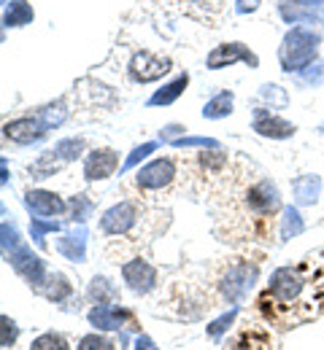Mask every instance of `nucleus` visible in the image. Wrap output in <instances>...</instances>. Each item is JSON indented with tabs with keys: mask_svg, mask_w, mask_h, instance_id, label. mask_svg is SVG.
I'll use <instances>...</instances> for the list:
<instances>
[{
	"mask_svg": "<svg viewBox=\"0 0 324 350\" xmlns=\"http://www.w3.org/2000/svg\"><path fill=\"white\" fill-rule=\"evenodd\" d=\"M127 70H130V79L136 84H151V81H160L162 76L171 73V59L168 57H160V54H151V51L143 49V51L133 54Z\"/></svg>",
	"mask_w": 324,
	"mask_h": 350,
	"instance_id": "nucleus-10",
	"label": "nucleus"
},
{
	"mask_svg": "<svg viewBox=\"0 0 324 350\" xmlns=\"http://www.w3.org/2000/svg\"><path fill=\"white\" fill-rule=\"evenodd\" d=\"M22 202H25V208H27V213L33 219H60V216H68V202L57 191H49V189H27Z\"/></svg>",
	"mask_w": 324,
	"mask_h": 350,
	"instance_id": "nucleus-9",
	"label": "nucleus"
},
{
	"mask_svg": "<svg viewBox=\"0 0 324 350\" xmlns=\"http://www.w3.org/2000/svg\"><path fill=\"white\" fill-rule=\"evenodd\" d=\"M122 283H125V288L130 291V294H136V297H146V294H151L157 286H160V272H157V267L151 262H146V259H130V262L122 264Z\"/></svg>",
	"mask_w": 324,
	"mask_h": 350,
	"instance_id": "nucleus-7",
	"label": "nucleus"
},
{
	"mask_svg": "<svg viewBox=\"0 0 324 350\" xmlns=\"http://www.w3.org/2000/svg\"><path fill=\"white\" fill-rule=\"evenodd\" d=\"M84 297L90 305H116L119 302V286L105 275H92Z\"/></svg>",
	"mask_w": 324,
	"mask_h": 350,
	"instance_id": "nucleus-19",
	"label": "nucleus"
},
{
	"mask_svg": "<svg viewBox=\"0 0 324 350\" xmlns=\"http://www.w3.org/2000/svg\"><path fill=\"white\" fill-rule=\"evenodd\" d=\"M186 84H189V76L186 73H182V76H176L171 84H165L162 89H157L151 97H149V108H160V105H173L182 94L186 92Z\"/></svg>",
	"mask_w": 324,
	"mask_h": 350,
	"instance_id": "nucleus-20",
	"label": "nucleus"
},
{
	"mask_svg": "<svg viewBox=\"0 0 324 350\" xmlns=\"http://www.w3.org/2000/svg\"><path fill=\"white\" fill-rule=\"evenodd\" d=\"M133 350H160V348H157V342H154L149 334L138 332V334H136V340H133Z\"/></svg>",
	"mask_w": 324,
	"mask_h": 350,
	"instance_id": "nucleus-40",
	"label": "nucleus"
},
{
	"mask_svg": "<svg viewBox=\"0 0 324 350\" xmlns=\"http://www.w3.org/2000/svg\"><path fill=\"white\" fill-rule=\"evenodd\" d=\"M292 200L300 208H314L322 200V178L316 173L297 175L292 180Z\"/></svg>",
	"mask_w": 324,
	"mask_h": 350,
	"instance_id": "nucleus-17",
	"label": "nucleus"
},
{
	"mask_svg": "<svg viewBox=\"0 0 324 350\" xmlns=\"http://www.w3.org/2000/svg\"><path fill=\"white\" fill-rule=\"evenodd\" d=\"M0 180H3V186L8 183V162H5V159H3V178H0Z\"/></svg>",
	"mask_w": 324,
	"mask_h": 350,
	"instance_id": "nucleus-42",
	"label": "nucleus"
},
{
	"mask_svg": "<svg viewBox=\"0 0 324 350\" xmlns=\"http://www.w3.org/2000/svg\"><path fill=\"white\" fill-rule=\"evenodd\" d=\"M76 350H116V342L111 337H105L103 332H90L84 334L79 342H76Z\"/></svg>",
	"mask_w": 324,
	"mask_h": 350,
	"instance_id": "nucleus-33",
	"label": "nucleus"
},
{
	"mask_svg": "<svg viewBox=\"0 0 324 350\" xmlns=\"http://www.w3.org/2000/svg\"><path fill=\"white\" fill-rule=\"evenodd\" d=\"M319 132H322V135H324V124H322V127H319Z\"/></svg>",
	"mask_w": 324,
	"mask_h": 350,
	"instance_id": "nucleus-43",
	"label": "nucleus"
},
{
	"mask_svg": "<svg viewBox=\"0 0 324 350\" xmlns=\"http://www.w3.org/2000/svg\"><path fill=\"white\" fill-rule=\"evenodd\" d=\"M5 262L11 264V269H14L36 294L44 288V283H47V278H49V264L44 256L33 254L30 245H22V248L14 251L11 256H5Z\"/></svg>",
	"mask_w": 324,
	"mask_h": 350,
	"instance_id": "nucleus-4",
	"label": "nucleus"
},
{
	"mask_svg": "<svg viewBox=\"0 0 324 350\" xmlns=\"http://www.w3.org/2000/svg\"><path fill=\"white\" fill-rule=\"evenodd\" d=\"M160 148V143L157 140H146V143H140V146H136L133 151H130V157L125 159V165H122V173H127V170H133V167H138L143 159H149L154 151Z\"/></svg>",
	"mask_w": 324,
	"mask_h": 350,
	"instance_id": "nucleus-34",
	"label": "nucleus"
},
{
	"mask_svg": "<svg viewBox=\"0 0 324 350\" xmlns=\"http://www.w3.org/2000/svg\"><path fill=\"white\" fill-rule=\"evenodd\" d=\"M27 350H71V342H68V337L60 334V332H41V334L30 342Z\"/></svg>",
	"mask_w": 324,
	"mask_h": 350,
	"instance_id": "nucleus-29",
	"label": "nucleus"
},
{
	"mask_svg": "<svg viewBox=\"0 0 324 350\" xmlns=\"http://www.w3.org/2000/svg\"><path fill=\"white\" fill-rule=\"evenodd\" d=\"M51 148H54V154H57L65 165H71V162L87 157V140H84V137H60Z\"/></svg>",
	"mask_w": 324,
	"mask_h": 350,
	"instance_id": "nucleus-24",
	"label": "nucleus"
},
{
	"mask_svg": "<svg viewBox=\"0 0 324 350\" xmlns=\"http://www.w3.org/2000/svg\"><path fill=\"white\" fill-rule=\"evenodd\" d=\"M119 170V151L114 148H92L84 157V180L97 183L108 180L111 175Z\"/></svg>",
	"mask_w": 324,
	"mask_h": 350,
	"instance_id": "nucleus-14",
	"label": "nucleus"
},
{
	"mask_svg": "<svg viewBox=\"0 0 324 350\" xmlns=\"http://www.w3.org/2000/svg\"><path fill=\"white\" fill-rule=\"evenodd\" d=\"M235 108V94L232 92H219L214 94L205 105H203V119L208 122H219V119H227Z\"/></svg>",
	"mask_w": 324,
	"mask_h": 350,
	"instance_id": "nucleus-21",
	"label": "nucleus"
},
{
	"mask_svg": "<svg viewBox=\"0 0 324 350\" xmlns=\"http://www.w3.org/2000/svg\"><path fill=\"white\" fill-rule=\"evenodd\" d=\"M62 232V224L54 219H30V237H33V245L38 248H47V234H57Z\"/></svg>",
	"mask_w": 324,
	"mask_h": 350,
	"instance_id": "nucleus-27",
	"label": "nucleus"
},
{
	"mask_svg": "<svg viewBox=\"0 0 324 350\" xmlns=\"http://www.w3.org/2000/svg\"><path fill=\"white\" fill-rule=\"evenodd\" d=\"M27 22H33V8L25 0H14L5 8V27H22Z\"/></svg>",
	"mask_w": 324,
	"mask_h": 350,
	"instance_id": "nucleus-30",
	"label": "nucleus"
},
{
	"mask_svg": "<svg viewBox=\"0 0 324 350\" xmlns=\"http://www.w3.org/2000/svg\"><path fill=\"white\" fill-rule=\"evenodd\" d=\"M260 97H262L265 103H271V111H273V108H286V103H289L286 89L278 87V84H265V87H260Z\"/></svg>",
	"mask_w": 324,
	"mask_h": 350,
	"instance_id": "nucleus-36",
	"label": "nucleus"
},
{
	"mask_svg": "<svg viewBox=\"0 0 324 350\" xmlns=\"http://www.w3.org/2000/svg\"><path fill=\"white\" fill-rule=\"evenodd\" d=\"M246 205H249V211L257 213V216H273L278 211H284V205H281V191H278L276 183L268 180V178L257 180V183L246 191Z\"/></svg>",
	"mask_w": 324,
	"mask_h": 350,
	"instance_id": "nucleus-11",
	"label": "nucleus"
},
{
	"mask_svg": "<svg viewBox=\"0 0 324 350\" xmlns=\"http://www.w3.org/2000/svg\"><path fill=\"white\" fill-rule=\"evenodd\" d=\"M322 44V36L314 33L311 27H292L278 49V62L284 68V73H303L308 65H314L316 51Z\"/></svg>",
	"mask_w": 324,
	"mask_h": 350,
	"instance_id": "nucleus-2",
	"label": "nucleus"
},
{
	"mask_svg": "<svg viewBox=\"0 0 324 350\" xmlns=\"http://www.w3.org/2000/svg\"><path fill=\"white\" fill-rule=\"evenodd\" d=\"M257 5H260V0H238V11H240V14L257 11Z\"/></svg>",
	"mask_w": 324,
	"mask_h": 350,
	"instance_id": "nucleus-41",
	"label": "nucleus"
},
{
	"mask_svg": "<svg viewBox=\"0 0 324 350\" xmlns=\"http://www.w3.org/2000/svg\"><path fill=\"white\" fill-rule=\"evenodd\" d=\"M173 148H219V140H214V137H200V135H182V137H176L173 143H171Z\"/></svg>",
	"mask_w": 324,
	"mask_h": 350,
	"instance_id": "nucleus-35",
	"label": "nucleus"
},
{
	"mask_svg": "<svg viewBox=\"0 0 324 350\" xmlns=\"http://www.w3.org/2000/svg\"><path fill=\"white\" fill-rule=\"evenodd\" d=\"M138 219H140L138 205L133 200H122V202H116V205H111V208L103 211L97 226H100V232L105 237H122V234H130L136 229Z\"/></svg>",
	"mask_w": 324,
	"mask_h": 350,
	"instance_id": "nucleus-5",
	"label": "nucleus"
},
{
	"mask_svg": "<svg viewBox=\"0 0 324 350\" xmlns=\"http://www.w3.org/2000/svg\"><path fill=\"white\" fill-rule=\"evenodd\" d=\"M19 334H22V326L11 315H0V348L3 350L14 348L16 340H19Z\"/></svg>",
	"mask_w": 324,
	"mask_h": 350,
	"instance_id": "nucleus-32",
	"label": "nucleus"
},
{
	"mask_svg": "<svg viewBox=\"0 0 324 350\" xmlns=\"http://www.w3.org/2000/svg\"><path fill=\"white\" fill-rule=\"evenodd\" d=\"M238 315H240V307H230V310H225L222 315H216L208 326H205V334L214 340V342H219L227 332H230V326L238 321Z\"/></svg>",
	"mask_w": 324,
	"mask_h": 350,
	"instance_id": "nucleus-25",
	"label": "nucleus"
},
{
	"mask_svg": "<svg viewBox=\"0 0 324 350\" xmlns=\"http://www.w3.org/2000/svg\"><path fill=\"white\" fill-rule=\"evenodd\" d=\"M235 62H246V65H251V68H257L260 65V59L246 49L243 44H222L216 46L211 54H208V59H205V65L211 68V70H222V68H230Z\"/></svg>",
	"mask_w": 324,
	"mask_h": 350,
	"instance_id": "nucleus-16",
	"label": "nucleus"
},
{
	"mask_svg": "<svg viewBox=\"0 0 324 350\" xmlns=\"http://www.w3.org/2000/svg\"><path fill=\"white\" fill-rule=\"evenodd\" d=\"M300 84L306 87H322L324 84V62H314L300 73Z\"/></svg>",
	"mask_w": 324,
	"mask_h": 350,
	"instance_id": "nucleus-38",
	"label": "nucleus"
},
{
	"mask_svg": "<svg viewBox=\"0 0 324 350\" xmlns=\"http://www.w3.org/2000/svg\"><path fill=\"white\" fill-rule=\"evenodd\" d=\"M133 310L125 305H90L87 310V323L92 326L95 332L103 334H122L130 323H133Z\"/></svg>",
	"mask_w": 324,
	"mask_h": 350,
	"instance_id": "nucleus-6",
	"label": "nucleus"
},
{
	"mask_svg": "<svg viewBox=\"0 0 324 350\" xmlns=\"http://www.w3.org/2000/svg\"><path fill=\"white\" fill-rule=\"evenodd\" d=\"M38 294L51 305H65V302L73 299L76 288H73V283H71V278L65 272H49L47 283H44V288Z\"/></svg>",
	"mask_w": 324,
	"mask_h": 350,
	"instance_id": "nucleus-18",
	"label": "nucleus"
},
{
	"mask_svg": "<svg viewBox=\"0 0 324 350\" xmlns=\"http://www.w3.org/2000/svg\"><path fill=\"white\" fill-rule=\"evenodd\" d=\"M257 280H260V267L257 264L246 262V259L232 262L225 269V275L219 278V297H222V302L230 307H243V302L249 299V294L254 291Z\"/></svg>",
	"mask_w": 324,
	"mask_h": 350,
	"instance_id": "nucleus-3",
	"label": "nucleus"
},
{
	"mask_svg": "<svg viewBox=\"0 0 324 350\" xmlns=\"http://www.w3.org/2000/svg\"><path fill=\"white\" fill-rule=\"evenodd\" d=\"M176 180V162L171 157H157L146 162L136 173V186L140 191H162Z\"/></svg>",
	"mask_w": 324,
	"mask_h": 350,
	"instance_id": "nucleus-8",
	"label": "nucleus"
},
{
	"mask_svg": "<svg viewBox=\"0 0 324 350\" xmlns=\"http://www.w3.org/2000/svg\"><path fill=\"white\" fill-rule=\"evenodd\" d=\"M197 162H200L203 170H219V167L227 162V151H222V148H208V154L203 151V154L197 157Z\"/></svg>",
	"mask_w": 324,
	"mask_h": 350,
	"instance_id": "nucleus-37",
	"label": "nucleus"
},
{
	"mask_svg": "<svg viewBox=\"0 0 324 350\" xmlns=\"http://www.w3.org/2000/svg\"><path fill=\"white\" fill-rule=\"evenodd\" d=\"M0 245H3V256H11L14 251H19L25 245V240H22V234H19L14 221L5 219L0 224Z\"/></svg>",
	"mask_w": 324,
	"mask_h": 350,
	"instance_id": "nucleus-28",
	"label": "nucleus"
},
{
	"mask_svg": "<svg viewBox=\"0 0 324 350\" xmlns=\"http://www.w3.org/2000/svg\"><path fill=\"white\" fill-rule=\"evenodd\" d=\"M47 124L41 122V116H19L14 122H5L3 124V137L16 143V146H33V143H41L47 137Z\"/></svg>",
	"mask_w": 324,
	"mask_h": 350,
	"instance_id": "nucleus-12",
	"label": "nucleus"
},
{
	"mask_svg": "<svg viewBox=\"0 0 324 350\" xmlns=\"http://www.w3.org/2000/svg\"><path fill=\"white\" fill-rule=\"evenodd\" d=\"M311 288L314 283L300 267H276L260 297V310L268 321H284L286 326L303 323L314 315V299L308 297Z\"/></svg>",
	"mask_w": 324,
	"mask_h": 350,
	"instance_id": "nucleus-1",
	"label": "nucleus"
},
{
	"mask_svg": "<svg viewBox=\"0 0 324 350\" xmlns=\"http://www.w3.org/2000/svg\"><path fill=\"white\" fill-rule=\"evenodd\" d=\"M184 127L182 124H168L165 130H160V143H173L176 137H182L184 135Z\"/></svg>",
	"mask_w": 324,
	"mask_h": 350,
	"instance_id": "nucleus-39",
	"label": "nucleus"
},
{
	"mask_svg": "<svg viewBox=\"0 0 324 350\" xmlns=\"http://www.w3.org/2000/svg\"><path fill=\"white\" fill-rule=\"evenodd\" d=\"M62 167H65V162L54 154V148H49V151H44V154H41V157L27 167V173H30V178H36V180H44V178L57 175Z\"/></svg>",
	"mask_w": 324,
	"mask_h": 350,
	"instance_id": "nucleus-23",
	"label": "nucleus"
},
{
	"mask_svg": "<svg viewBox=\"0 0 324 350\" xmlns=\"http://www.w3.org/2000/svg\"><path fill=\"white\" fill-rule=\"evenodd\" d=\"M306 232V221L300 216V211L295 208V205H286L284 211H281V224H278V237H281V243H289L292 237H297V234H303Z\"/></svg>",
	"mask_w": 324,
	"mask_h": 350,
	"instance_id": "nucleus-22",
	"label": "nucleus"
},
{
	"mask_svg": "<svg viewBox=\"0 0 324 350\" xmlns=\"http://www.w3.org/2000/svg\"><path fill=\"white\" fill-rule=\"evenodd\" d=\"M87 245H90V232H87L84 224H79L76 229L57 237V254L73 264L87 262Z\"/></svg>",
	"mask_w": 324,
	"mask_h": 350,
	"instance_id": "nucleus-15",
	"label": "nucleus"
},
{
	"mask_svg": "<svg viewBox=\"0 0 324 350\" xmlns=\"http://www.w3.org/2000/svg\"><path fill=\"white\" fill-rule=\"evenodd\" d=\"M251 130L260 137H268V140H289V137H295L297 127L292 122H286L284 116L271 113L268 108H257L251 113Z\"/></svg>",
	"mask_w": 324,
	"mask_h": 350,
	"instance_id": "nucleus-13",
	"label": "nucleus"
},
{
	"mask_svg": "<svg viewBox=\"0 0 324 350\" xmlns=\"http://www.w3.org/2000/svg\"><path fill=\"white\" fill-rule=\"evenodd\" d=\"M95 213V202L90 200V194H73L68 200V216L73 224H87Z\"/></svg>",
	"mask_w": 324,
	"mask_h": 350,
	"instance_id": "nucleus-26",
	"label": "nucleus"
},
{
	"mask_svg": "<svg viewBox=\"0 0 324 350\" xmlns=\"http://www.w3.org/2000/svg\"><path fill=\"white\" fill-rule=\"evenodd\" d=\"M38 116L47 124V130H57L68 122V108H65V103H49L38 111Z\"/></svg>",
	"mask_w": 324,
	"mask_h": 350,
	"instance_id": "nucleus-31",
	"label": "nucleus"
}]
</instances>
